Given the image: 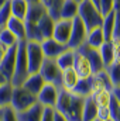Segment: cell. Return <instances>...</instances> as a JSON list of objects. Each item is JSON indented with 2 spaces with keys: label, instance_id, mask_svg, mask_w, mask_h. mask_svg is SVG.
<instances>
[{
  "label": "cell",
  "instance_id": "obj_6",
  "mask_svg": "<svg viewBox=\"0 0 120 121\" xmlns=\"http://www.w3.org/2000/svg\"><path fill=\"white\" fill-rule=\"evenodd\" d=\"M86 35H88V30L83 26V23L81 21L79 17L72 20V30H71V37L69 41L66 44L68 49H74L76 51L79 47H82L86 41Z\"/></svg>",
  "mask_w": 120,
  "mask_h": 121
},
{
  "label": "cell",
  "instance_id": "obj_16",
  "mask_svg": "<svg viewBox=\"0 0 120 121\" xmlns=\"http://www.w3.org/2000/svg\"><path fill=\"white\" fill-rule=\"evenodd\" d=\"M42 111H44V106H41L40 103H35L27 110L21 113H16V117H17V121H41Z\"/></svg>",
  "mask_w": 120,
  "mask_h": 121
},
{
  "label": "cell",
  "instance_id": "obj_47",
  "mask_svg": "<svg viewBox=\"0 0 120 121\" xmlns=\"http://www.w3.org/2000/svg\"><path fill=\"white\" fill-rule=\"evenodd\" d=\"M7 3H9V0H0V9H1L4 4H7Z\"/></svg>",
  "mask_w": 120,
  "mask_h": 121
},
{
  "label": "cell",
  "instance_id": "obj_39",
  "mask_svg": "<svg viewBox=\"0 0 120 121\" xmlns=\"http://www.w3.org/2000/svg\"><path fill=\"white\" fill-rule=\"evenodd\" d=\"M3 121H17L16 113L11 110V107H4L3 108Z\"/></svg>",
  "mask_w": 120,
  "mask_h": 121
},
{
  "label": "cell",
  "instance_id": "obj_36",
  "mask_svg": "<svg viewBox=\"0 0 120 121\" xmlns=\"http://www.w3.org/2000/svg\"><path fill=\"white\" fill-rule=\"evenodd\" d=\"M109 108H110V120L120 121V104L115 99H112V103H110Z\"/></svg>",
  "mask_w": 120,
  "mask_h": 121
},
{
  "label": "cell",
  "instance_id": "obj_14",
  "mask_svg": "<svg viewBox=\"0 0 120 121\" xmlns=\"http://www.w3.org/2000/svg\"><path fill=\"white\" fill-rule=\"evenodd\" d=\"M103 89H113V86L110 83V79H109V76L106 75L105 70L93 73L90 76V94H93V93H96L99 90H103Z\"/></svg>",
  "mask_w": 120,
  "mask_h": 121
},
{
  "label": "cell",
  "instance_id": "obj_53",
  "mask_svg": "<svg viewBox=\"0 0 120 121\" xmlns=\"http://www.w3.org/2000/svg\"><path fill=\"white\" fill-rule=\"evenodd\" d=\"M107 121H112V120H107Z\"/></svg>",
  "mask_w": 120,
  "mask_h": 121
},
{
  "label": "cell",
  "instance_id": "obj_13",
  "mask_svg": "<svg viewBox=\"0 0 120 121\" xmlns=\"http://www.w3.org/2000/svg\"><path fill=\"white\" fill-rule=\"evenodd\" d=\"M16 54H17V45L9 48L7 55L4 56V59L1 60V63H0V72L3 73V76L9 82H11V78H13V73H14V68H16Z\"/></svg>",
  "mask_w": 120,
  "mask_h": 121
},
{
  "label": "cell",
  "instance_id": "obj_48",
  "mask_svg": "<svg viewBox=\"0 0 120 121\" xmlns=\"http://www.w3.org/2000/svg\"><path fill=\"white\" fill-rule=\"evenodd\" d=\"M30 4H35V3H41V0H27Z\"/></svg>",
  "mask_w": 120,
  "mask_h": 121
},
{
  "label": "cell",
  "instance_id": "obj_29",
  "mask_svg": "<svg viewBox=\"0 0 120 121\" xmlns=\"http://www.w3.org/2000/svg\"><path fill=\"white\" fill-rule=\"evenodd\" d=\"M14 86L11 85V82H6L4 85L0 86V107H9L11 103V94H13Z\"/></svg>",
  "mask_w": 120,
  "mask_h": 121
},
{
  "label": "cell",
  "instance_id": "obj_20",
  "mask_svg": "<svg viewBox=\"0 0 120 121\" xmlns=\"http://www.w3.org/2000/svg\"><path fill=\"white\" fill-rule=\"evenodd\" d=\"M106 38H105V34L100 27L97 28H93V30L88 31V35H86V41L85 44L89 45L90 48H95V49H99L103 44H105Z\"/></svg>",
  "mask_w": 120,
  "mask_h": 121
},
{
  "label": "cell",
  "instance_id": "obj_24",
  "mask_svg": "<svg viewBox=\"0 0 120 121\" xmlns=\"http://www.w3.org/2000/svg\"><path fill=\"white\" fill-rule=\"evenodd\" d=\"M40 32L42 35V38H52V32H54V27H55V20L47 13L38 23H37Z\"/></svg>",
  "mask_w": 120,
  "mask_h": 121
},
{
  "label": "cell",
  "instance_id": "obj_25",
  "mask_svg": "<svg viewBox=\"0 0 120 121\" xmlns=\"http://www.w3.org/2000/svg\"><path fill=\"white\" fill-rule=\"evenodd\" d=\"M97 118V106L92 100V97H86L82 107V121H95Z\"/></svg>",
  "mask_w": 120,
  "mask_h": 121
},
{
  "label": "cell",
  "instance_id": "obj_27",
  "mask_svg": "<svg viewBox=\"0 0 120 121\" xmlns=\"http://www.w3.org/2000/svg\"><path fill=\"white\" fill-rule=\"evenodd\" d=\"M74 59H75V51L66 49L55 58V62H57V65L61 70H65V69H69L74 66Z\"/></svg>",
  "mask_w": 120,
  "mask_h": 121
},
{
  "label": "cell",
  "instance_id": "obj_34",
  "mask_svg": "<svg viewBox=\"0 0 120 121\" xmlns=\"http://www.w3.org/2000/svg\"><path fill=\"white\" fill-rule=\"evenodd\" d=\"M11 9H10V0L7 4H4L1 9H0V26L1 27H6V24L9 23V20L11 18Z\"/></svg>",
  "mask_w": 120,
  "mask_h": 121
},
{
  "label": "cell",
  "instance_id": "obj_35",
  "mask_svg": "<svg viewBox=\"0 0 120 121\" xmlns=\"http://www.w3.org/2000/svg\"><path fill=\"white\" fill-rule=\"evenodd\" d=\"M99 10L103 16L115 11V4H113V0H100L99 1Z\"/></svg>",
  "mask_w": 120,
  "mask_h": 121
},
{
  "label": "cell",
  "instance_id": "obj_15",
  "mask_svg": "<svg viewBox=\"0 0 120 121\" xmlns=\"http://www.w3.org/2000/svg\"><path fill=\"white\" fill-rule=\"evenodd\" d=\"M79 82V76L78 73L74 70V68L65 69L61 72V80H60V89L66 91H72L75 89L76 83Z\"/></svg>",
  "mask_w": 120,
  "mask_h": 121
},
{
  "label": "cell",
  "instance_id": "obj_38",
  "mask_svg": "<svg viewBox=\"0 0 120 121\" xmlns=\"http://www.w3.org/2000/svg\"><path fill=\"white\" fill-rule=\"evenodd\" d=\"M54 113H55L54 107H44L41 121H54Z\"/></svg>",
  "mask_w": 120,
  "mask_h": 121
},
{
  "label": "cell",
  "instance_id": "obj_9",
  "mask_svg": "<svg viewBox=\"0 0 120 121\" xmlns=\"http://www.w3.org/2000/svg\"><path fill=\"white\" fill-rule=\"evenodd\" d=\"M78 51H81L89 60L90 66H92V70L93 73H97V72H102L105 70V63L102 60V56H100V52L99 49H95V48H90L89 45L83 44L82 47L78 48Z\"/></svg>",
  "mask_w": 120,
  "mask_h": 121
},
{
  "label": "cell",
  "instance_id": "obj_31",
  "mask_svg": "<svg viewBox=\"0 0 120 121\" xmlns=\"http://www.w3.org/2000/svg\"><path fill=\"white\" fill-rule=\"evenodd\" d=\"M99 52H100V56H102V60L105 63V68L109 66L110 63L115 62V58H113V47H112V41H105V44L99 48Z\"/></svg>",
  "mask_w": 120,
  "mask_h": 121
},
{
  "label": "cell",
  "instance_id": "obj_19",
  "mask_svg": "<svg viewBox=\"0 0 120 121\" xmlns=\"http://www.w3.org/2000/svg\"><path fill=\"white\" fill-rule=\"evenodd\" d=\"M47 7L42 4V3H35V4H30L28 7V11H27V16H26V20L24 21H28V23H34L37 24L45 14H47Z\"/></svg>",
  "mask_w": 120,
  "mask_h": 121
},
{
  "label": "cell",
  "instance_id": "obj_18",
  "mask_svg": "<svg viewBox=\"0 0 120 121\" xmlns=\"http://www.w3.org/2000/svg\"><path fill=\"white\" fill-rule=\"evenodd\" d=\"M79 4L75 0H64L60 9V20H74L78 17Z\"/></svg>",
  "mask_w": 120,
  "mask_h": 121
},
{
  "label": "cell",
  "instance_id": "obj_46",
  "mask_svg": "<svg viewBox=\"0 0 120 121\" xmlns=\"http://www.w3.org/2000/svg\"><path fill=\"white\" fill-rule=\"evenodd\" d=\"M6 82H9V80H7V79H6V78L3 76V73L0 72V86H1V85H4Z\"/></svg>",
  "mask_w": 120,
  "mask_h": 121
},
{
  "label": "cell",
  "instance_id": "obj_49",
  "mask_svg": "<svg viewBox=\"0 0 120 121\" xmlns=\"http://www.w3.org/2000/svg\"><path fill=\"white\" fill-rule=\"evenodd\" d=\"M90 3H93V4H95V6H97V7H99V1H100V0H89Z\"/></svg>",
  "mask_w": 120,
  "mask_h": 121
},
{
  "label": "cell",
  "instance_id": "obj_37",
  "mask_svg": "<svg viewBox=\"0 0 120 121\" xmlns=\"http://www.w3.org/2000/svg\"><path fill=\"white\" fill-rule=\"evenodd\" d=\"M112 47H113V58H115V62H119L120 63V39L119 38L112 39Z\"/></svg>",
  "mask_w": 120,
  "mask_h": 121
},
{
  "label": "cell",
  "instance_id": "obj_2",
  "mask_svg": "<svg viewBox=\"0 0 120 121\" xmlns=\"http://www.w3.org/2000/svg\"><path fill=\"white\" fill-rule=\"evenodd\" d=\"M78 17L81 18V21L83 23V26L86 27L88 31L100 27L103 21V14L100 13L99 7L90 3L89 0H83L82 3H79Z\"/></svg>",
  "mask_w": 120,
  "mask_h": 121
},
{
  "label": "cell",
  "instance_id": "obj_10",
  "mask_svg": "<svg viewBox=\"0 0 120 121\" xmlns=\"http://www.w3.org/2000/svg\"><path fill=\"white\" fill-rule=\"evenodd\" d=\"M41 49H42V54H44L45 58L55 59L58 55H61L64 51L68 49V47L58 42L54 38H45V39L41 41Z\"/></svg>",
  "mask_w": 120,
  "mask_h": 121
},
{
  "label": "cell",
  "instance_id": "obj_30",
  "mask_svg": "<svg viewBox=\"0 0 120 121\" xmlns=\"http://www.w3.org/2000/svg\"><path fill=\"white\" fill-rule=\"evenodd\" d=\"M105 72L109 76L110 83H112L113 87L115 86H120V63L119 62H113L109 66H106L105 68Z\"/></svg>",
  "mask_w": 120,
  "mask_h": 121
},
{
  "label": "cell",
  "instance_id": "obj_50",
  "mask_svg": "<svg viewBox=\"0 0 120 121\" xmlns=\"http://www.w3.org/2000/svg\"><path fill=\"white\" fill-rule=\"evenodd\" d=\"M0 121H3V108L0 107Z\"/></svg>",
  "mask_w": 120,
  "mask_h": 121
},
{
  "label": "cell",
  "instance_id": "obj_5",
  "mask_svg": "<svg viewBox=\"0 0 120 121\" xmlns=\"http://www.w3.org/2000/svg\"><path fill=\"white\" fill-rule=\"evenodd\" d=\"M26 52L28 62V72L30 73L40 72V68L45 59L41 49V42H26Z\"/></svg>",
  "mask_w": 120,
  "mask_h": 121
},
{
  "label": "cell",
  "instance_id": "obj_33",
  "mask_svg": "<svg viewBox=\"0 0 120 121\" xmlns=\"http://www.w3.org/2000/svg\"><path fill=\"white\" fill-rule=\"evenodd\" d=\"M74 93L81 96V97H89L90 96V78H85V79H79V82L76 83Z\"/></svg>",
  "mask_w": 120,
  "mask_h": 121
},
{
  "label": "cell",
  "instance_id": "obj_11",
  "mask_svg": "<svg viewBox=\"0 0 120 121\" xmlns=\"http://www.w3.org/2000/svg\"><path fill=\"white\" fill-rule=\"evenodd\" d=\"M74 70L78 73L79 79H85V78H90L93 75L92 66H90L88 58L81 52V51H75V59H74Z\"/></svg>",
  "mask_w": 120,
  "mask_h": 121
},
{
  "label": "cell",
  "instance_id": "obj_42",
  "mask_svg": "<svg viewBox=\"0 0 120 121\" xmlns=\"http://www.w3.org/2000/svg\"><path fill=\"white\" fill-rule=\"evenodd\" d=\"M112 96H113V99L120 104V86H115L112 89Z\"/></svg>",
  "mask_w": 120,
  "mask_h": 121
},
{
  "label": "cell",
  "instance_id": "obj_21",
  "mask_svg": "<svg viewBox=\"0 0 120 121\" xmlns=\"http://www.w3.org/2000/svg\"><path fill=\"white\" fill-rule=\"evenodd\" d=\"M6 28H9V30L11 31L16 37H17V39L21 42V41H26V23L23 21V20H18V18H16V17H11L10 20H9V23L6 24ZM27 42V41H26Z\"/></svg>",
  "mask_w": 120,
  "mask_h": 121
},
{
  "label": "cell",
  "instance_id": "obj_26",
  "mask_svg": "<svg viewBox=\"0 0 120 121\" xmlns=\"http://www.w3.org/2000/svg\"><path fill=\"white\" fill-rule=\"evenodd\" d=\"M115 20H116V11H112L106 16H103V21L100 28L105 34L106 41H112L113 38V31H115Z\"/></svg>",
  "mask_w": 120,
  "mask_h": 121
},
{
  "label": "cell",
  "instance_id": "obj_8",
  "mask_svg": "<svg viewBox=\"0 0 120 121\" xmlns=\"http://www.w3.org/2000/svg\"><path fill=\"white\" fill-rule=\"evenodd\" d=\"M60 87L52 83H45L37 94V103L44 107H55L60 96Z\"/></svg>",
  "mask_w": 120,
  "mask_h": 121
},
{
  "label": "cell",
  "instance_id": "obj_17",
  "mask_svg": "<svg viewBox=\"0 0 120 121\" xmlns=\"http://www.w3.org/2000/svg\"><path fill=\"white\" fill-rule=\"evenodd\" d=\"M44 85H45V82H44L42 76L37 72V73H30V75L27 76V79H26L24 83H23V87L27 89L30 93H32L34 96H37L38 91L42 89Z\"/></svg>",
  "mask_w": 120,
  "mask_h": 121
},
{
  "label": "cell",
  "instance_id": "obj_32",
  "mask_svg": "<svg viewBox=\"0 0 120 121\" xmlns=\"http://www.w3.org/2000/svg\"><path fill=\"white\" fill-rule=\"evenodd\" d=\"M0 42H1L3 45H6L7 48H11V47H16L20 41L17 39V37L9 30V28L3 27V28L0 30Z\"/></svg>",
  "mask_w": 120,
  "mask_h": 121
},
{
  "label": "cell",
  "instance_id": "obj_52",
  "mask_svg": "<svg viewBox=\"0 0 120 121\" xmlns=\"http://www.w3.org/2000/svg\"><path fill=\"white\" fill-rule=\"evenodd\" d=\"M95 121H102V120H99V118H96V120H95Z\"/></svg>",
  "mask_w": 120,
  "mask_h": 121
},
{
  "label": "cell",
  "instance_id": "obj_28",
  "mask_svg": "<svg viewBox=\"0 0 120 121\" xmlns=\"http://www.w3.org/2000/svg\"><path fill=\"white\" fill-rule=\"evenodd\" d=\"M24 23H26V41L27 42H41L44 38L40 32L38 26L34 23H28V21H24Z\"/></svg>",
  "mask_w": 120,
  "mask_h": 121
},
{
  "label": "cell",
  "instance_id": "obj_7",
  "mask_svg": "<svg viewBox=\"0 0 120 121\" xmlns=\"http://www.w3.org/2000/svg\"><path fill=\"white\" fill-rule=\"evenodd\" d=\"M61 70L57 65L55 59H50V58H45L41 68H40V75L42 76L44 82L45 83H52L55 86L60 87V80H61Z\"/></svg>",
  "mask_w": 120,
  "mask_h": 121
},
{
  "label": "cell",
  "instance_id": "obj_51",
  "mask_svg": "<svg viewBox=\"0 0 120 121\" xmlns=\"http://www.w3.org/2000/svg\"><path fill=\"white\" fill-rule=\"evenodd\" d=\"M75 1H76V3H78V4H79V3H82V1H83V0H75Z\"/></svg>",
  "mask_w": 120,
  "mask_h": 121
},
{
  "label": "cell",
  "instance_id": "obj_41",
  "mask_svg": "<svg viewBox=\"0 0 120 121\" xmlns=\"http://www.w3.org/2000/svg\"><path fill=\"white\" fill-rule=\"evenodd\" d=\"M120 39V11H116V20H115V31H113V38Z\"/></svg>",
  "mask_w": 120,
  "mask_h": 121
},
{
  "label": "cell",
  "instance_id": "obj_23",
  "mask_svg": "<svg viewBox=\"0 0 120 121\" xmlns=\"http://www.w3.org/2000/svg\"><path fill=\"white\" fill-rule=\"evenodd\" d=\"M92 100L95 101V104L97 106V108H105V107H109L110 103H112V89H103V90H99L93 94H90Z\"/></svg>",
  "mask_w": 120,
  "mask_h": 121
},
{
  "label": "cell",
  "instance_id": "obj_44",
  "mask_svg": "<svg viewBox=\"0 0 120 121\" xmlns=\"http://www.w3.org/2000/svg\"><path fill=\"white\" fill-rule=\"evenodd\" d=\"M54 121H66V118H65L61 113H58V111L55 110V113H54Z\"/></svg>",
  "mask_w": 120,
  "mask_h": 121
},
{
  "label": "cell",
  "instance_id": "obj_3",
  "mask_svg": "<svg viewBox=\"0 0 120 121\" xmlns=\"http://www.w3.org/2000/svg\"><path fill=\"white\" fill-rule=\"evenodd\" d=\"M30 75L28 72V62H27V52H26V41L17 44V54H16V68L11 78L13 86H23L24 80Z\"/></svg>",
  "mask_w": 120,
  "mask_h": 121
},
{
  "label": "cell",
  "instance_id": "obj_43",
  "mask_svg": "<svg viewBox=\"0 0 120 121\" xmlns=\"http://www.w3.org/2000/svg\"><path fill=\"white\" fill-rule=\"evenodd\" d=\"M7 52H9V48L0 42V63H1V60L4 59V56L7 55Z\"/></svg>",
  "mask_w": 120,
  "mask_h": 121
},
{
  "label": "cell",
  "instance_id": "obj_4",
  "mask_svg": "<svg viewBox=\"0 0 120 121\" xmlns=\"http://www.w3.org/2000/svg\"><path fill=\"white\" fill-rule=\"evenodd\" d=\"M35 103H37V96H34L23 86H14L10 103V107L14 113H21Z\"/></svg>",
  "mask_w": 120,
  "mask_h": 121
},
{
  "label": "cell",
  "instance_id": "obj_22",
  "mask_svg": "<svg viewBox=\"0 0 120 121\" xmlns=\"http://www.w3.org/2000/svg\"><path fill=\"white\" fill-rule=\"evenodd\" d=\"M30 3L27 0H10V9H11V16L18 18V20H26L27 11H28Z\"/></svg>",
  "mask_w": 120,
  "mask_h": 121
},
{
  "label": "cell",
  "instance_id": "obj_45",
  "mask_svg": "<svg viewBox=\"0 0 120 121\" xmlns=\"http://www.w3.org/2000/svg\"><path fill=\"white\" fill-rule=\"evenodd\" d=\"M115 4V11H120V0H113Z\"/></svg>",
  "mask_w": 120,
  "mask_h": 121
},
{
  "label": "cell",
  "instance_id": "obj_12",
  "mask_svg": "<svg viewBox=\"0 0 120 121\" xmlns=\"http://www.w3.org/2000/svg\"><path fill=\"white\" fill-rule=\"evenodd\" d=\"M71 30H72V20H62V18L57 20L54 32H52V38L61 44L66 45L71 37Z\"/></svg>",
  "mask_w": 120,
  "mask_h": 121
},
{
  "label": "cell",
  "instance_id": "obj_1",
  "mask_svg": "<svg viewBox=\"0 0 120 121\" xmlns=\"http://www.w3.org/2000/svg\"><path fill=\"white\" fill-rule=\"evenodd\" d=\"M86 97H81L74 91L60 90L58 101L55 104V110L61 113L66 121H82V107Z\"/></svg>",
  "mask_w": 120,
  "mask_h": 121
},
{
  "label": "cell",
  "instance_id": "obj_40",
  "mask_svg": "<svg viewBox=\"0 0 120 121\" xmlns=\"http://www.w3.org/2000/svg\"><path fill=\"white\" fill-rule=\"evenodd\" d=\"M97 118L102 121L110 120V108L105 107V108H97Z\"/></svg>",
  "mask_w": 120,
  "mask_h": 121
}]
</instances>
